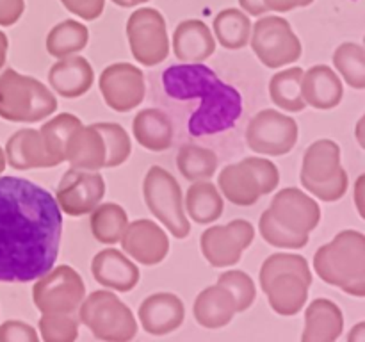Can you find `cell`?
Segmentation results:
<instances>
[{
    "mask_svg": "<svg viewBox=\"0 0 365 342\" xmlns=\"http://www.w3.org/2000/svg\"><path fill=\"white\" fill-rule=\"evenodd\" d=\"M63 212L41 185L0 177V281L25 284L56 264Z\"/></svg>",
    "mask_w": 365,
    "mask_h": 342,
    "instance_id": "1",
    "label": "cell"
},
{
    "mask_svg": "<svg viewBox=\"0 0 365 342\" xmlns=\"http://www.w3.org/2000/svg\"><path fill=\"white\" fill-rule=\"evenodd\" d=\"M163 86L175 100L200 98L198 109L187 123V132L195 138L228 130L242 114L241 93L202 63L170 66L163 73Z\"/></svg>",
    "mask_w": 365,
    "mask_h": 342,
    "instance_id": "2",
    "label": "cell"
},
{
    "mask_svg": "<svg viewBox=\"0 0 365 342\" xmlns=\"http://www.w3.org/2000/svg\"><path fill=\"white\" fill-rule=\"evenodd\" d=\"M314 271L328 285L346 294L365 296V235L359 230H342L314 255Z\"/></svg>",
    "mask_w": 365,
    "mask_h": 342,
    "instance_id": "3",
    "label": "cell"
},
{
    "mask_svg": "<svg viewBox=\"0 0 365 342\" xmlns=\"http://www.w3.org/2000/svg\"><path fill=\"white\" fill-rule=\"evenodd\" d=\"M57 110V98L38 78L7 68L0 75V118L16 123H36Z\"/></svg>",
    "mask_w": 365,
    "mask_h": 342,
    "instance_id": "4",
    "label": "cell"
},
{
    "mask_svg": "<svg viewBox=\"0 0 365 342\" xmlns=\"http://www.w3.org/2000/svg\"><path fill=\"white\" fill-rule=\"evenodd\" d=\"M78 321L100 341L127 342L138 333L132 310L110 291H95L82 299Z\"/></svg>",
    "mask_w": 365,
    "mask_h": 342,
    "instance_id": "5",
    "label": "cell"
},
{
    "mask_svg": "<svg viewBox=\"0 0 365 342\" xmlns=\"http://www.w3.org/2000/svg\"><path fill=\"white\" fill-rule=\"evenodd\" d=\"M143 196L150 212L177 239H185L191 223L185 216L184 196L177 178L160 166H152L143 180Z\"/></svg>",
    "mask_w": 365,
    "mask_h": 342,
    "instance_id": "6",
    "label": "cell"
},
{
    "mask_svg": "<svg viewBox=\"0 0 365 342\" xmlns=\"http://www.w3.org/2000/svg\"><path fill=\"white\" fill-rule=\"evenodd\" d=\"M252 48L266 68L287 66L302 57V41L285 18L269 14L257 20L252 28Z\"/></svg>",
    "mask_w": 365,
    "mask_h": 342,
    "instance_id": "7",
    "label": "cell"
},
{
    "mask_svg": "<svg viewBox=\"0 0 365 342\" xmlns=\"http://www.w3.org/2000/svg\"><path fill=\"white\" fill-rule=\"evenodd\" d=\"M86 298V285L71 266H57L36 278L32 303L41 314H71Z\"/></svg>",
    "mask_w": 365,
    "mask_h": 342,
    "instance_id": "8",
    "label": "cell"
},
{
    "mask_svg": "<svg viewBox=\"0 0 365 342\" xmlns=\"http://www.w3.org/2000/svg\"><path fill=\"white\" fill-rule=\"evenodd\" d=\"M127 38L132 56L143 66H157L170 53L166 20L153 7H141L128 16Z\"/></svg>",
    "mask_w": 365,
    "mask_h": 342,
    "instance_id": "9",
    "label": "cell"
},
{
    "mask_svg": "<svg viewBox=\"0 0 365 342\" xmlns=\"http://www.w3.org/2000/svg\"><path fill=\"white\" fill-rule=\"evenodd\" d=\"M299 128L294 118L280 110L264 109L250 120L246 127V145L260 155H287L298 142Z\"/></svg>",
    "mask_w": 365,
    "mask_h": 342,
    "instance_id": "10",
    "label": "cell"
},
{
    "mask_svg": "<svg viewBox=\"0 0 365 342\" xmlns=\"http://www.w3.org/2000/svg\"><path fill=\"white\" fill-rule=\"evenodd\" d=\"M255 228L246 219H234L225 227H210L200 237L203 256L212 267H230L253 244Z\"/></svg>",
    "mask_w": 365,
    "mask_h": 342,
    "instance_id": "11",
    "label": "cell"
},
{
    "mask_svg": "<svg viewBox=\"0 0 365 342\" xmlns=\"http://www.w3.org/2000/svg\"><path fill=\"white\" fill-rule=\"evenodd\" d=\"M106 195V182L98 171L70 167L61 178L56 191V202L61 212L71 217L89 214Z\"/></svg>",
    "mask_w": 365,
    "mask_h": 342,
    "instance_id": "12",
    "label": "cell"
},
{
    "mask_svg": "<svg viewBox=\"0 0 365 342\" xmlns=\"http://www.w3.org/2000/svg\"><path fill=\"white\" fill-rule=\"evenodd\" d=\"M98 86L107 107L116 113L134 110L145 100V75L130 63L109 64L100 73Z\"/></svg>",
    "mask_w": 365,
    "mask_h": 342,
    "instance_id": "13",
    "label": "cell"
},
{
    "mask_svg": "<svg viewBox=\"0 0 365 342\" xmlns=\"http://www.w3.org/2000/svg\"><path fill=\"white\" fill-rule=\"evenodd\" d=\"M271 214L278 223L296 234L310 235L321 221V207L310 195L298 187L280 189L269 205Z\"/></svg>",
    "mask_w": 365,
    "mask_h": 342,
    "instance_id": "14",
    "label": "cell"
},
{
    "mask_svg": "<svg viewBox=\"0 0 365 342\" xmlns=\"http://www.w3.org/2000/svg\"><path fill=\"white\" fill-rule=\"evenodd\" d=\"M120 242L123 252L143 266H157L170 253V239L166 232L150 219L128 223Z\"/></svg>",
    "mask_w": 365,
    "mask_h": 342,
    "instance_id": "15",
    "label": "cell"
},
{
    "mask_svg": "<svg viewBox=\"0 0 365 342\" xmlns=\"http://www.w3.org/2000/svg\"><path fill=\"white\" fill-rule=\"evenodd\" d=\"M139 323L150 335H168L182 326L185 317L184 301L171 292H155L143 299Z\"/></svg>",
    "mask_w": 365,
    "mask_h": 342,
    "instance_id": "16",
    "label": "cell"
},
{
    "mask_svg": "<svg viewBox=\"0 0 365 342\" xmlns=\"http://www.w3.org/2000/svg\"><path fill=\"white\" fill-rule=\"evenodd\" d=\"M91 274L109 291L128 292L139 284V267L123 252L114 248L102 249L91 260Z\"/></svg>",
    "mask_w": 365,
    "mask_h": 342,
    "instance_id": "17",
    "label": "cell"
},
{
    "mask_svg": "<svg viewBox=\"0 0 365 342\" xmlns=\"http://www.w3.org/2000/svg\"><path fill=\"white\" fill-rule=\"evenodd\" d=\"M310 285H312V280L305 278L303 274L296 273V271H284V273L274 274L264 285L262 291L266 292L271 309L278 316L289 317L302 312L309 299Z\"/></svg>",
    "mask_w": 365,
    "mask_h": 342,
    "instance_id": "18",
    "label": "cell"
},
{
    "mask_svg": "<svg viewBox=\"0 0 365 342\" xmlns=\"http://www.w3.org/2000/svg\"><path fill=\"white\" fill-rule=\"evenodd\" d=\"M95 71L86 57L68 56L48 70V84L63 98H78L91 89Z\"/></svg>",
    "mask_w": 365,
    "mask_h": 342,
    "instance_id": "19",
    "label": "cell"
},
{
    "mask_svg": "<svg viewBox=\"0 0 365 342\" xmlns=\"http://www.w3.org/2000/svg\"><path fill=\"white\" fill-rule=\"evenodd\" d=\"M302 95L307 105L319 110H330L341 103L344 86L337 71L327 64H316L307 71L303 70Z\"/></svg>",
    "mask_w": 365,
    "mask_h": 342,
    "instance_id": "20",
    "label": "cell"
},
{
    "mask_svg": "<svg viewBox=\"0 0 365 342\" xmlns=\"http://www.w3.org/2000/svg\"><path fill=\"white\" fill-rule=\"evenodd\" d=\"M171 45L182 63H203L216 50V38L202 20H184L175 28Z\"/></svg>",
    "mask_w": 365,
    "mask_h": 342,
    "instance_id": "21",
    "label": "cell"
},
{
    "mask_svg": "<svg viewBox=\"0 0 365 342\" xmlns=\"http://www.w3.org/2000/svg\"><path fill=\"white\" fill-rule=\"evenodd\" d=\"M64 160L77 170H102L106 164V145L95 125H81L71 132L64 150Z\"/></svg>",
    "mask_w": 365,
    "mask_h": 342,
    "instance_id": "22",
    "label": "cell"
},
{
    "mask_svg": "<svg viewBox=\"0 0 365 342\" xmlns=\"http://www.w3.org/2000/svg\"><path fill=\"white\" fill-rule=\"evenodd\" d=\"M344 316L337 303L327 298L314 299L305 312L303 342H334L341 337Z\"/></svg>",
    "mask_w": 365,
    "mask_h": 342,
    "instance_id": "23",
    "label": "cell"
},
{
    "mask_svg": "<svg viewBox=\"0 0 365 342\" xmlns=\"http://www.w3.org/2000/svg\"><path fill=\"white\" fill-rule=\"evenodd\" d=\"M192 314H195V319L200 326L217 330V328L227 326L234 319L237 309H235V301L230 292L221 287L220 284H216L203 289L196 296Z\"/></svg>",
    "mask_w": 365,
    "mask_h": 342,
    "instance_id": "24",
    "label": "cell"
},
{
    "mask_svg": "<svg viewBox=\"0 0 365 342\" xmlns=\"http://www.w3.org/2000/svg\"><path fill=\"white\" fill-rule=\"evenodd\" d=\"M6 159L14 170H36V167H56L46 153L39 130L21 128L14 132L6 145Z\"/></svg>",
    "mask_w": 365,
    "mask_h": 342,
    "instance_id": "25",
    "label": "cell"
},
{
    "mask_svg": "<svg viewBox=\"0 0 365 342\" xmlns=\"http://www.w3.org/2000/svg\"><path fill=\"white\" fill-rule=\"evenodd\" d=\"M217 189L228 202L241 207L253 205L259 202L260 196H264L259 180L242 160L223 167V171L217 175Z\"/></svg>",
    "mask_w": 365,
    "mask_h": 342,
    "instance_id": "26",
    "label": "cell"
},
{
    "mask_svg": "<svg viewBox=\"0 0 365 342\" xmlns=\"http://www.w3.org/2000/svg\"><path fill=\"white\" fill-rule=\"evenodd\" d=\"M132 134L143 148L164 152L173 142V125L160 109H143L132 120Z\"/></svg>",
    "mask_w": 365,
    "mask_h": 342,
    "instance_id": "27",
    "label": "cell"
},
{
    "mask_svg": "<svg viewBox=\"0 0 365 342\" xmlns=\"http://www.w3.org/2000/svg\"><path fill=\"white\" fill-rule=\"evenodd\" d=\"M341 170V146L331 139H317L305 150L299 180L327 182Z\"/></svg>",
    "mask_w": 365,
    "mask_h": 342,
    "instance_id": "28",
    "label": "cell"
},
{
    "mask_svg": "<svg viewBox=\"0 0 365 342\" xmlns=\"http://www.w3.org/2000/svg\"><path fill=\"white\" fill-rule=\"evenodd\" d=\"M184 209L195 223L209 224L220 219L225 210V202L217 185L210 180H196L189 185Z\"/></svg>",
    "mask_w": 365,
    "mask_h": 342,
    "instance_id": "29",
    "label": "cell"
},
{
    "mask_svg": "<svg viewBox=\"0 0 365 342\" xmlns=\"http://www.w3.org/2000/svg\"><path fill=\"white\" fill-rule=\"evenodd\" d=\"M214 38L221 46L228 50L245 48L250 43L252 34V21L248 14L235 7L220 11L212 21Z\"/></svg>",
    "mask_w": 365,
    "mask_h": 342,
    "instance_id": "30",
    "label": "cell"
},
{
    "mask_svg": "<svg viewBox=\"0 0 365 342\" xmlns=\"http://www.w3.org/2000/svg\"><path fill=\"white\" fill-rule=\"evenodd\" d=\"M89 214V227L96 241L109 246L120 242L128 224V214L123 207L113 202L98 203Z\"/></svg>",
    "mask_w": 365,
    "mask_h": 342,
    "instance_id": "31",
    "label": "cell"
},
{
    "mask_svg": "<svg viewBox=\"0 0 365 342\" xmlns=\"http://www.w3.org/2000/svg\"><path fill=\"white\" fill-rule=\"evenodd\" d=\"M303 68L294 66L278 71L269 81L271 102L287 113H302L307 107L302 95Z\"/></svg>",
    "mask_w": 365,
    "mask_h": 342,
    "instance_id": "32",
    "label": "cell"
},
{
    "mask_svg": "<svg viewBox=\"0 0 365 342\" xmlns=\"http://www.w3.org/2000/svg\"><path fill=\"white\" fill-rule=\"evenodd\" d=\"M89 41V31L77 20H64L50 28L46 36V52L52 57H63L81 53Z\"/></svg>",
    "mask_w": 365,
    "mask_h": 342,
    "instance_id": "33",
    "label": "cell"
},
{
    "mask_svg": "<svg viewBox=\"0 0 365 342\" xmlns=\"http://www.w3.org/2000/svg\"><path fill=\"white\" fill-rule=\"evenodd\" d=\"M177 167L189 182L210 180L217 170V155L205 146L185 142L177 153Z\"/></svg>",
    "mask_w": 365,
    "mask_h": 342,
    "instance_id": "34",
    "label": "cell"
},
{
    "mask_svg": "<svg viewBox=\"0 0 365 342\" xmlns=\"http://www.w3.org/2000/svg\"><path fill=\"white\" fill-rule=\"evenodd\" d=\"M81 125L82 121L75 114L63 113L53 116L52 120H48L41 127L39 134H41L43 145H45L46 153H48L56 166L64 162V150H66L68 138Z\"/></svg>",
    "mask_w": 365,
    "mask_h": 342,
    "instance_id": "35",
    "label": "cell"
},
{
    "mask_svg": "<svg viewBox=\"0 0 365 342\" xmlns=\"http://www.w3.org/2000/svg\"><path fill=\"white\" fill-rule=\"evenodd\" d=\"M334 66L353 89L365 88V48L360 43H342L334 52Z\"/></svg>",
    "mask_w": 365,
    "mask_h": 342,
    "instance_id": "36",
    "label": "cell"
},
{
    "mask_svg": "<svg viewBox=\"0 0 365 342\" xmlns=\"http://www.w3.org/2000/svg\"><path fill=\"white\" fill-rule=\"evenodd\" d=\"M96 130L102 134L103 145H106V164L103 167H118L130 157L132 145L127 130L120 123H95Z\"/></svg>",
    "mask_w": 365,
    "mask_h": 342,
    "instance_id": "37",
    "label": "cell"
},
{
    "mask_svg": "<svg viewBox=\"0 0 365 342\" xmlns=\"http://www.w3.org/2000/svg\"><path fill=\"white\" fill-rule=\"evenodd\" d=\"M259 232L266 242H269L274 248H287V249H299L309 244L310 235L296 234L289 230L282 223H278L269 210H264L259 219Z\"/></svg>",
    "mask_w": 365,
    "mask_h": 342,
    "instance_id": "38",
    "label": "cell"
},
{
    "mask_svg": "<svg viewBox=\"0 0 365 342\" xmlns=\"http://www.w3.org/2000/svg\"><path fill=\"white\" fill-rule=\"evenodd\" d=\"M39 333L45 342H73L78 337V317L71 314H43Z\"/></svg>",
    "mask_w": 365,
    "mask_h": 342,
    "instance_id": "39",
    "label": "cell"
},
{
    "mask_svg": "<svg viewBox=\"0 0 365 342\" xmlns=\"http://www.w3.org/2000/svg\"><path fill=\"white\" fill-rule=\"evenodd\" d=\"M217 284L230 292L232 298H234L235 301L237 314L248 310L250 306L253 305V301H255V284H253L252 276H250L248 273H245V271H225V273H221L220 278H217Z\"/></svg>",
    "mask_w": 365,
    "mask_h": 342,
    "instance_id": "40",
    "label": "cell"
},
{
    "mask_svg": "<svg viewBox=\"0 0 365 342\" xmlns=\"http://www.w3.org/2000/svg\"><path fill=\"white\" fill-rule=\"evenodd\" d=\"M284 271H296V273L312 280V271H310L305 256L296 255V253H273V255H269L264 260L262 267H260V287H264L274 274L284 273Z\"/></svg>",
    "mask_w": 365,
    "mask_h": 342,
    "instance_id": "41",
    "label": "cell"
},
{
    "mask_svg": "<svg viewBox=\"0 0 365 342\" xmlns=\"http://www.w3.org/2000/svg\"><path fill=\"white\" fill-rule=\"evenodd\" d=\"M302 185L310 192L312 196H316L317 200H323V202H337L348 191V173L342 167L334 178L327 182H310V180H302Z\"/></svg>",
    "mask_w": 365,
    "mask_h": 342,
    "instance_id": "42",
    "label": "cell"
},
{
    "mask_svg": "<svg viewBox=\"0 0 365 342\" xmlns=\"http://www.w3.org/2000/svg\"><path fill=\"white\" fill-rule=\"evenodd\" d=\"M242 162L253 171V175L259 180L260 189H262V195H269L280 184V171L278 167L271 162L269 159H262V157H246L242 159Z\"/></svg>",
    "mask_w": 365,
    "mask_h": 342,
    "instance_id": "43",
    "label": "cell"
},
{
    "mask_svg": "<svg viewBox=\"0 0 365 342\" xmlns=\"http://www.w3.org/2000/svg\"><path fill=\"white\" fill-rule=\"evenodd\" d=\"M0 342H38V331L24 321H6L0 326Z\"/></svg>",
    "mask_w": 365,
    "mask_h": 342,
    "instance_id": "44",
    "label": "cell"
},
{
    "mask_svg": "<svg viewBox=\"0 0 365 342\" xmlns=\"http://www.w3.org/2000/svg\"><path fill=\"white\" fill-rule=\"evenodd\" d=\"M71 14H77L82 20L93 21L100 18L106 7V0H61Z\"/></svg>",
    "mask_w": 365,
    "mask_h": 342,
    "instance_id": "45",
    "label": "cell"
},
{
    "mask_svg": "<svg viewBox=\"0 0 365 342\" xmlns=\"http://www.w3.org/2000/svg\"><path fill=\"white\" fill-rule=\"evenodd\" d=\"M25 11V0H0V25L16 24Z\"/></svg>",
    "mask_w": 365,
    "mask_h": 342,
    "instance_id": "46",
    "label": "cell"
},
{
    "mask_svg": "<svg viewBox=\"0 0 365 342\" xmlns=\"http://www.w3.org/2000/svg\"><path fill=\"white\" fill-rule=\"evenodd\" d=\"M267 13H289L299 7V0H264Z\"/></svg>",
    "mask_w": 365,
    "mask_h": 342,
    "instance_id": "47",
    "label": "cell"
},
{
    "mask_svg": "<svg viewBox=\"0 0 365 342\" xmlns=\"http://www.w3.org/2000/svg\"><path fill=\"white\" fill-rule=\"evenodd\" d=\"M239 6L242 7L245 13L252 14V16H262V14H267L264 0H239Z\"/></svg>",
    "mask_w": 365,
    "mask_h": 342,
    "instance_id": "48",
    "label": "cell"
},
{
    "mask_svg": "<svg viewBox=\"0 0 365 342\" xmlns=\"http://www.w3.org/2000/svg\"><path fill=\"white\" fill-rule=\"evenodd\" d=\"M349 342H365V323H359L348 335Z\"/></svg>",
    "mask_w": 365,
    "mask_h": 342,
    "instance_id": "49",
    "label": "cell"
},
{
    "mask_svg": "<svg viewBox=\"0 0 365 342\" xmlns=\"http://www.w3.org/2000/svg\"><path fill=\"white\" fill-rule=\"evenodd\" d=\"M6 53H7V38L4 32H0V68L6 63Z\"/></svg>",
    "mask_w": 365,
    "mask_h": 342,
    "instance_id": "50",
    "label": "cell"
},
{
    "mask_svg": "<svg viewBox=\"0 0 365 342\" xmlns=\"http://www.w3.org/2000/svg\"><path fill=\"white\" fill-rule=\"evenodd\" d=\"M110 2H114L116 6H120V7H134V6H138V4L148 2V0H110Z\"/></svg>",
    "mask_w": 365,
    "mask_h": 342,
    "instance_id": "51",
    "label": "cell"
},
{
    "mask_svg": "<svg viewBox=\"0 0 365 342\" xmlns=\"http://www.w3.org/2000/svg\"><path fill=\"white\" fill-rule=\"evenodd\" d=\"M362 184H364V177H360L359 178V182H356V203H359V210H360V216L364 217V210H362V207H360V202H362V200H360V187H362Z\"/></svg>",
    "mask_w": 365,
    "mask_h": 342,
    "instance_id": "52",
    "label": "cell"
},
{
    "mask_svg": "<svg viewBox=\"0 0 365 342\" xmlns=\"http://www.w3.org/2000/svg\"><path fill=\"white\" fill-rule=\"evenodd\" d=\"M4 167H6V155H4L2 148H0V173L4 171Z\"/></svg>",
    "mask_w": 365,
    "mask_h": 342,
    "instance_id": "53",
    "label": "cell"
},
{
    "mask_svg": "<svg viewBox=\"0 0 365 342\" xmlns=\"http://www.w3.org/2000/svg\"><path fill=\"white\" fill-rule=\"evenodd\" d=\"M312 2L314 0H299V7H307V6H310Z\"/></svg>",
    "mask_w": 365,
    "mask_h": 342,
    "instance_id": "54",
    "label": "cell"
}]
</instances>
